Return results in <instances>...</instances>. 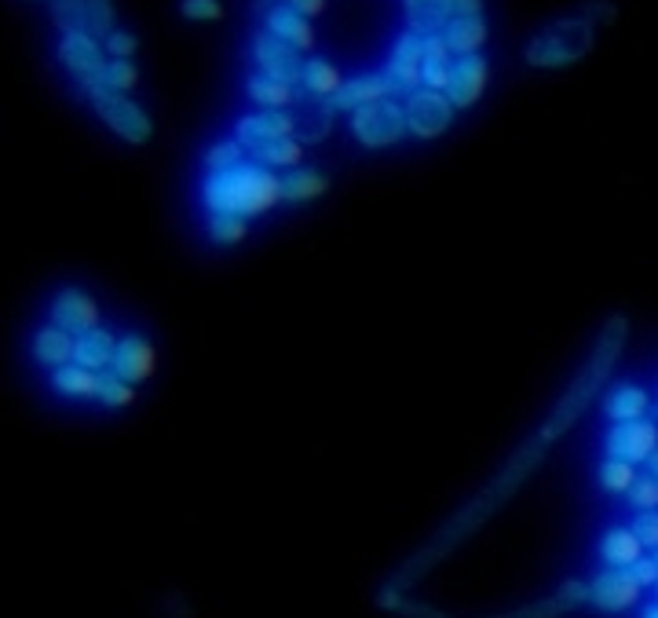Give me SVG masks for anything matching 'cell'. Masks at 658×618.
<instances>
[{
  "label": "cell",
  "instance_id": "obj_1",
  "mask_svg": "<svg viewBox=\"0 0 658 618\" xmlns=\"http://www.w3.org/2000/svg\"><path fill=\"white\" fill-rule=\"evenodd\" d=\"M202 198L209 213H231V216H264L275 205H282V176L271 169L242 161L227 172H209L202 183Z\"/></svg>",
  "mask_w": 658,
  "mask_h": 618
},
{
  "label": "cell",
  "instance_id": "obj_2",
  "mask_svg": "<svg viewBox=\"0 0 658 618\" xmlns=\"http://www.w3.org/2000/svg\"><path fill=\"white\" fill-rule=\"evenodd\" d=\"M596 44V22L582 19H560L545 26L531 44H527V63L538 70H560V66L582 63Z\"/></svg>",
  "mask_w": 658,
  "mask_h": 618
},
{
  "label": "cell",
  "instance_id": "obj_3",
  "mask_svg": "<svg viewBox=\"0 0 658 618\" xmlns=\"http://www.w3.org/2000/svg\"><path fill=\"white\" fill-rule=\"evenodd\" d=\"M88 99H92L99 121H103L114 136L132 143V147H143V143L154 136V121L147 118V110L139 107V103H132L128 96H121V92H110V88L99 85L88 92Z\"/></svg>",
  "mask_w": 658,
  "mask_h": 618
},
{
  "label": "cell",
  "instance_id": "obj_4",
  "mask_svg": "<svg viewBox=\"0 0 658 618\" xmlns=\"http://www.w3.org/2000/svg\"><path fill=\"white\" fill-rule=\"evenodd\" d=\"M351 132L366 150H381L399 143L403 136H410V125H406V107L399 99H381V103H370V107H359L351 114Z\"/></svg>",
  "mask_w": 658,
  "mask_h": 618
},
{
  "label": "cell",
  "instance_id": "obj_5",
  "mask_svg": "<svg viewBox=\"0 0 658 618\" xmlns=\"http://www.w3.org/2000/svg\"><path fill=\"white\" fill-rule=\"evenodd\" d=\"M59 63L74 74L77 85L85 88V92H92L107 77L110 55L103 48V41H96L92 33H63V41H59Z\"/></svg>",
  "mask_w": 658,
  "mask_h": 618
},
{
  "label": "cell",
  "instance_id": "obj_6",
  "mask_svg": "<svg viewBox=\"0 0 658 618\" xmlns=\"http://www.w3.org/2000/svg\"><path fill=\"white\" fill-rule=\"evenodd\" d=\"M253 63H256V74L271 77V81H282L289 88H300L304 81V52H297L293 44H286L282 37L275 33H253Z\"/></svg>",
  "mask_w": 658,
  "mask_h": 618
},
{
  "label": "cell",
  "instance_id": "obj_7",
  "mask_svg": "<svg viewBox=\"0 0 658 618\" xmlns=\"http://www.w3.org/2000/svg\"><path fill=\"white\" fill-rule=\"evenodd\" d=\"M406 125H410V136L417 139H439L446 128L454 125L457 107L446 99V92L436 88H417L414 96H406Z\"/></svg>",
  "mask_w": 658,
  "mask_h": 618
},
{
  "label": "cell",
  "instance_id": "obj_8",
  "mask_svg": "<svg viewBox=\"0 0 658 618\" xmlns=\"http://www.w3.org/2000/svg\"><path fill=\"white\" fill-rule=\"evenodd\" d=\"M658 450V428L655 421H626V425H611L604 436V458L629 461V465H648V458Z\"/></svg>",
  "mask_w": 658,
  "mask_h": 618
},
{
  "label": "cell",
  "instance_id": "obj_9",
  "mask_svg": "<svg viewBox=\"0 0 658 618\" xmlns=\"http://www.w3.org/2000/svg\"><path fill=\"white\" fill-rule=\"evenodd\" d=\"M384 74L392 77L399 96H414L417 88H425V37L414 30H406L392 48V59L384 66Z\"/></svg>",
  "mask_w": 658,
  "mask_h": 618
},
{
  "label": "cell",
  "instance_id": "obj_10",
  "mask_svg": "<svg viewBox=\"0 0 658 618\" xmlns=\"http://www.w3.org/2000/svg\"><path fill=\"white\" fill-rule=\"evenodd\" d=\"M640 593H644V586L633 578L629 567H607V571H600V575L593 578V586H589V600H593L600 611H607V615L637 608Z\"/></svg>",
  "mask_w": 658,
  "mask_h": 618
},
{
  "label": "cell",
  "instance_id": "obj_11",
  "mask_svg": "<svg viewBox=\"0 0 658 618\" xmlns=\"http://www.w3.org/2000/svg\"><path fill=\"white\" fill-rule=\"evenodd\" d=\"M490 81V63L483 55H457L454 66H450V85H446V99L454 103L457 110L476 107L483 92H487Z\"/></svg>",
  "mask_w": 658,
  "mask_h": 618
},
{
  "label": "cell",
  "instance_id": "obj_12",
  "mask_svg": "<svg viewBox=\"0 0 658 618\" xmlns=\"http://www.w3.org/2000/svg\"><path fill=\"white\" fill-rule=\"evenodd\" d=\"M381 99H399V103H403L395 81L384 74V70L381 74H362V77H355V81H344V88L329 99V110H333V114H355L359 107H370V103H381Z\"/></svg>",
  "mask_w": 658,
  "mask_h": 618
},
{
  "label": "cell",
  "instance_id": "obj_13",
  "mask_svg": "<svg viewBox=\"0 0 658 618\" xmlns=\"http://www.w3.org/2000/svg\"><path fill=\"white\" fill-rule=\"evenodd\" d=\"M234 139L245 150L271 143V139H297V114H289V110H256V114H245L234 125Z\"/></svg>",
  "mask_w": 658,
  "mask_h": 618
},
{
  "label": "cell",
  "instance_id": "obj_14",
  "mask_svg": "<svg viewBox=\"0 0 658 618\" xmlns=\"http://www.w3.org/2000/svg\"><path fill=\"white\" fill-rule=\"evenodd\" d=\"M52 326L74 333V337H85V333L99 330V304L81 289H63L52 300Z\"/></svg>",
  "mask_w": 658,
  "mask_h": 618
},
{
  "label": "cell",
  "instance_id": "obj_15",
  "mask_svg": "<svg viewBox=\"0 0 658 618\" xmlns=\"http://www.w3.org/2000/svg\"><path fill=\"white\" fill-rule=\"evenodd\" d=\"M110 370H114L117 377H125L128 384H143L158 370V352H154V344H150L147 337L128 333V337H121V344H117V355Z\"/></svg>",
  "mask_w": 658,
  "mask_h": 618
},
{
  "label": "cell",
  "instance_id": "obj_16",
  "mask_svg": "<svg viewBox=\"0 0 658 618\" xmlns=\"http://www.w3.org/2000/svg\"><path fill=\"white\" fill-rule=\"evenodd\" d=\"M264 30L282 37L286 44H293L297 52H311V48H315V26H311V19H304L293 4H275V8H267Z\"/></svg>",
  "mask_w": 658,
  "mask_h": 618
},
{
  "label": "cell",
  "instance_id": "obj_17",
  "mask_svg": "<svg viewBox=\"0 0 658 618\" xmlns=\"http://www.w3.org/2000/svg\"><path fill=\"white\" fill-rule=\"evenodd\" d=\"M297 139L300 143H322V139L333 132V110H329V99L308 96L304 88H297Z\"/></svg>",
  "mask_w": 658,
  "mask_h": 618
},
{
  "label": "cell",
  "instance_id": "obj_18",
  "mask_svg": "<svg viewBox=\"0 0 658 618\" xmlns=\"http://www.w3.org/2000/svg\"><path fill=\"white\" fill-rule=\"evenodd\" d=\"M454 19V0H406V26L421 37L446 33V26Z\"/></svg>",
  "mask_w": 658,
  "mask_h": 618
},
{
  "label": "cell",
  "instance_id": "obj_19",
  "mask_svg": "<svg viewBox=\"0 0 658 618\" xmlns=\"http://www.w3.org/2000/svg\"><path fill=\"white\" fill-rule=\"evenodd\" d=\"M651 410V395L640 388V384H615L611 392L604 395V414L615 421V425H626V421H644Z\"/></svg>",
  "mask_w": 658,
  "mask_h": 618
},
{
  "label": "cell",
  "instance_id": "obj_20",
  "mask_svg": "<svg viewBox=\"0 0 658 618\" xmlns=\"http://www.w3.org/2000/svg\"><path fill=\"white\" fill-rule=\"evenodd\" d=\"M117 337L110 330H92V333H85V337H77V344H74V363L77 366H85V370H92V373H103V370H110L114 366V355H117Z\"/></svg>",
  "mask_w": 658,
  "mask_h": 618
},
{
  "label": "cell",
  "instance_id": "obj_21",
  "mask_svg": "<svg viewBox=\"0 0 658 618\" xmlns=\"http://www.w3.org/2000/svg\"><path fill=\"white\" fill-rule=\"evenodd\" d=\"M74 344L77 337L74 333L59 330V326H48L33 337V355H37V363L48 366V370H63V366L74 363Z\"/></svg>",
  "mask_w": 658,
  "mask_h": 618
},
{
  "label": "cell",
  "instance_id": "obj_22",
  "mask_svg": "<svg viewBox=\"0 0 658 618\" xmlns=\"http://www.w3.org/2000/svg\"><path fill=\"white\" fill-rule=\"evenodd\" d=\"M600 556L607 567H633L637 560H644V542L633 527H611L600 542Z\"/></svg>",
  "mask_w": 658,
  "mask_h": 618
},
{
  "label": "cell",
  "instance_id": "obj_23",
  "mask_svg": "<svg viewBox=\"0 0 658 618\" xmlns=\"http://www.w3.org/2000/svg\"><path fill=\"white\" fill-rule=\"evenodd\" d=\"M329 191V180L322 176V172L315 169H289L286 176H282V202L289 205H308L315 202V198H322V194Z\"/></svg>",
  "mask_w": 658,
  "mask_h": 618
},
{
  "label": "cell",
  "instance_id": "obj_24",
  "mask_svg": "<svg viewBox=\"0 0 658 618\" xmlns=\"http://www.w3.org/2000/svg\"><path fill=\"white\" fill-rule=\"evenodd\" d=\"M300 88L315 99H333L340 88H344V77H340V70L329 63V59L311 55L308 63H304V81H300Z\"/></svg>",
  "mask_w": 658,
  "mask_h": 618
},
{
  "label": "cell",
  "instance_id": "obj_25",
  "mask_svg": "<svg viewBox=\"0 0 658 618\" xmlns=\"http://www.w3.org/2000/svg\"><path fill=\"white\" fill-rule=\"evenodd\" d=\"M245 96L264 110H286L297 103V88L282 85V81H271V77H264V74H253L245 81Z\"/></svg>",
  "mask_w": 658,
  "mask_h": 618
},
{
  "label": "cell",
  "instance_id": "obj_26",
  "mask_svg": "<svg viewBox=\"0 0 658 618\" xmlns=\"http://www.w3.org/2000/svg\"><path fill=\"white\" fill-rule=\"evenodd\" d=\"M443 37L454 55H479V48L487 44L490 30H487V22H483V15H479V19H454L446 26Z\"/></svg>",
  "mask_w": 658,
  "mask_h": 618
},
{
  "label": "cell",
  "instance_id": "obj_27",
  "mask_svg": "<svg viewBox=\"0 0 658 618\" xmlns=\"http://www.w3.org/2000/svg\"><path fill=\"white\" fill-rule=\"evenodd\" d=\"M249 154L264 169H297L300 161H304V143L300 139H271V143L253 147Z\"/></svg>",
  "mask_w": 658,
  "mask_h": 618
},
{
  "label": "cell",
  "instance_id": "obj_28",
  "mask_svg": "<svg viewBox=\"0 0 658 618\" xmlns=\"http://www.w3.org/2000/svg\"><path fill=\"white\" fill-rule=\"evenodd\" d=\"M52 388L59 395H74V399H96L99 373L70 363V366H63V370H52Z\"/></svg>",
  "mask_w": 658,
  "mask_h": 618
},
{
  "label": "cell",
  "instance_id": "obj_29",
  "mask_svg": "<svg viewBox=\"0 0 658 618\" xmlns=\"http://www.w3.org/2000/svg\"><path fill=\"white\" fill-rule=\"evenodd\" d=\"M48 11L63 33H88V0H48Z\"/></svg>",
  "mask_w": 658,
  "mask_h": 618
},
{
  "label": "cell",
  "instance_id": "obj_30",
  "mask_svg": "<svg viewBox=\"0 0 658 618\" xmlns=\"http://www.w3.org/2000/svg\"><path fill=\"white\" fill-rule=\"evenodd\" d=\"M96 399L103 406H132L136 403V384H128L125 377H117L114 370H103L99 373Z\"/></svg>",
  "mask_w": 658,
  "mask_h": 618
},
{
  "label": "cell",
  "instance_id": "obj_31",
  "mask_svg": "<svg viewBox=\"0 0 658 618\" xmlns=\"http://www.w3.org/2000/svg\"><path fill=\"white\" fill-rule=\"evenodd\" d=\"M209 235L220 246H238L249 235V220L245 216H231V213H209Z\"/></svg>",
  "mask_w": 658,
  "mask_h": 618
},
{
  "label": "cell",
  "instance_id": "obj_32",
  "mask_svg": "<svg viewBox=\"0 0 658 618\" xmlns=\"http://www.w3.org/2000/svg\"><path fill=\"white\" fill-rule=\"evenodd\" d=\"M637 465H629V461H611L607 458L600 465V487L611 494H629L633 491V483H637Z\"/></svg>",
  "mask_w": 658,
  "mask_h": 618
},
{
  "label": "cell",
  "instance_id": "obj_33",
  "mask_svg": "<svg viewBox=\"0 0 658 618\" xmlns=\"http://www.w3.org/2000/svg\"><path fill=\"white\" fill-rule=\"evenodd\" d=\"M242 154H245V147L238 139H220V143H213V147L205 150V169L227 172V169H234V165H242L245 161Z\"/></svg>",
  "mask_w": 658,
  "mask_h": 618
},
{
  "label": "cell",
  "instance_id": "obj_34",
  "mask_svg": "<svg viewBox=\"0 0 658 618\" xmlns=\"http://www.w3.org/2000/svg\"><path fill=\"white\" fill-rule=\"evenodd\" d=\"M117 30V8L114 0H88V33L96 41H107Z\"/></svg>",
  "mask_w": 658,
  "mask_h": 618
},
{
  "label": "cell",
  "instance_id": "obj_35",
  "mask_svg": "<svg viewBox=\"0 0 658 618\" xmlns=\"http://www.w3.org/2000/svg\"><path fill=\"white\" fill-rule=\"evenodd\" d=\"M139 85V70L132 59H110L107 66V77H103V88H110V92H121V96H128L132 88Z\"/></svg>",
  "mask_w": 658,
  "mask_h": 618
},
{
  "label": "cell",
  "instance_id": "obj_36",
  "mask_svg": "<svg viewBox=\"0 0 658 618\" xmlns=\"http://www.w3.org/2000/svg\"><path fill=\"white\" fill-rule=\"evenodd\" d=\"M626 498H629V505H633L637 512H655L658 509V480H655V476H640Z\"/></svg>",
  "mask_w": 658,
  "mask_h": 618
},
{
  "label": "cell",
  "instance_id": "obj_37",
  "mask_svg": "<svg viewBox=\"0 0 658 618\" xmlns=\"http://www.w3.org/2000/svg\"><path fill=\"white\" fill-rule=\"evenodd\" d=\"M103 48H107L110 59H132V55L139 52V37L128 30H114L107 41H103Z\"/></svg>",
  "mask_w": 658,
  "mask_h": 618
},
{
  "label": "cell",
  "instance_id": "obj_38",
  "mask_svg": "<svg viewBox=\"0 0 658 618\" xmlns=\"http://www.w3.org/2000/svg\"><path fill=\"white\" fill-rule=\"evenodd\" d=\"M180 11L187 15V19H194V22H216V19H223V4H220V0H183Z\"/></svg>",
  "mask_w": 658,
  "mask_h": 618
},
{
  "label": "cell",
  "instance_id": "obj_39",
  "mask_svg": "<svg viewBox=\"0 0 658 618\" xmlns=\"http://www.w3.org/2000/svg\"><path fill=\"white\" fill-rule=\"evenodd\" d=\"M633 531H637V538L644 542V549H655L658 553V509L655 512H637Z\"/></svg>",
  "mask_w": 658,
  "mask_h": 618
},
{
  "label": "cell",
  "instance_id": "obj_40",
  "mask_svg": "<svg viewBox=\"0 0 658 618\" xmlns=\"http://www.w3.org/2000/svg\"><path fill=\"white\" fill-rule=\"evenodd\" d=\"M629 571H633V578H637L644 589L658 586V560H655V556H644V560H637V564L629 567Z\"/></svg>",
  "mask_w": 658,
  "mask_h": 618
},
{
  "label": "cell",
  "instance_id": "obj_41",
  "mask_svg": "<svg viewBox=\"0 0 658 618\" xmlns=\"http://www.w3.org/2000/svg\"><path fill=\"white\" fill-rule=\"evenodd\" d=\"M457 19H479L483 15V0H454Z\"/></svg>",
  "mask_w": 658,
  "mask_h": 618
},
{
  "label": "cell",
  "instance_id": "obj_42",
  "mask_svg": "<svg viewBox=\"0 0 658 618\" xmlns=\"http://www.w3.org/2000/svg\"><path fill=\"white\" fill-rule=\"evenodd\" d=\"M289 4H293L304 19H319L322 11H326V0H289Z\"/></svg>",
  "mask_w": 658,
  "mask_h": 618
},
{
  "label": "cell",
  "instance_id": "obj_43",
  "mask_svg": "<svg viewBox=\"0 0 658 618\" xmlns=\"http://www.w3.org/2000/svg\"><path fill=\"white\" fill-rule=\"evenodd\" d=\"M585 19L589 22H596V19L611 22L615 19V8H611V4H589V8H585Z\"/></svg>",
  "mask_w": 658,
  "mask_h": 618
},
{
  "label": "cell",
  "instance_id": "obj_44",
  "mask_svg": "<svg viewBox=\"0 0 658 618\" xmlns=\"http://www.w3.org/2000/svg\"><path fill=\"white\" fill-rule=\"evenodd\" d=\"M648 476H655V480H658V450L648 458Z\"/></svg>",
  "mask_w": 658,
  "mask_h": 618
},
{
  "label": "cell",
  "instance_id": "obj_45",
  "mask_svg": "<svg viewBox=\"0 0 658 618\" xmlns=\"http://www.w3.org/2000/svg\"><path fill=\"white\" fill-rule=\"evenodd\" d=\"M644 618H658V604H655V608H648V611H644Z\"/></svg>",
  "mask_w": 658,
  "mask_h": 618
},
{
  "label": "cell",
  "instance_id": "obj_46",
  "mask_svg": "<svg viewBox=\"0 0 658 618\" xmlns=\"http://www.w3.org/2000/svg\"><path fill=\"white\" fill-rule=\"evenodd\" d=\"M655 414H658V403H655Z\"/></svg>",
  "mask_w": 658,
  "mask_h": 618
},
{
  "label": "cell",
  "instance_id": "obj_47",
  "mask_svg": "<svg viewBox=\"0 0 658 618\" xmlns=\"http://www.w3.org/2000/svg\"><path fill=\"white\" fill-rule=\"evenodd\" d=\"M655 560H658V553H655Z\"/></svg>",
  "mask_w": 658,
  "mask_h": 618
}]
</instances>
